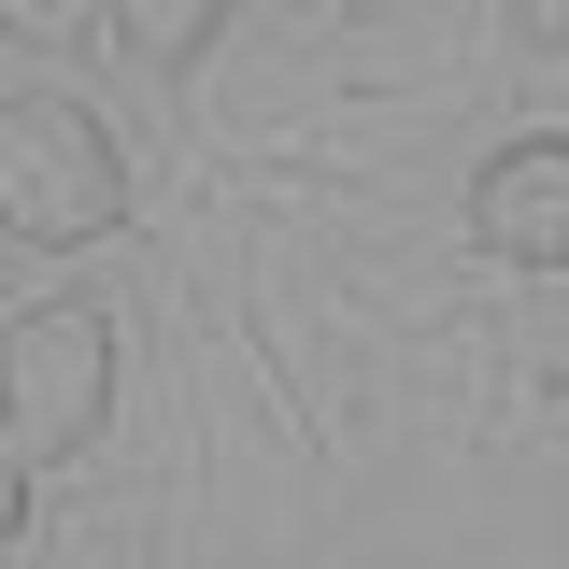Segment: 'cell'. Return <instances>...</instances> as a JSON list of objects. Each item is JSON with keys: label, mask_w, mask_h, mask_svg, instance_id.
<instances>
[{"label": "cell", "mask_w": 569, "mask_h": 569, "mask_svg": "<svg viewBox=\"0 0 569 569\" xmlns=\"http://www.w3.org/2000/svg\"><path fill=\"white\" fill-rule=\"evenodd\" d=\"M129 228V142L100 129L58 86H14L0 100V242L29 257H86Z\"/></svg>", "instance_id": "1"}, {"label": "cell", "mask_w": 569, "mask_h": 569, "mask_svg": "<svg viewBox=\"0 0 569 569\" xmlns=\"http://www.w3.org/2000/svg\"><path fill=\"white\" fill-rule=\"evenodd\" d=\"M100 427H114V313L100 299H29L0 328V441L29 470H71V456H100Z\"/></svg>", "instance_id": "2"}, {"label": "cell", "mask_w": 569, "mask_h": 569, "mask_svg": "<svg viewBox=\"0 0 569 569\" xmlns=\"http://www.w3.org/2000/svg\"><path fill=\"white\" fill-rule=\"evenodd\" d=\"M470 242L498 271H569V129H512L470 171Z\"/></svg>", "instance_id": "3"}, {"label": "cell", "mask_w": 569, "mask_h": 569, "mask_svg": "<svg viewBox=\"0 0 569 569\" xmlns=\"http://www.w3.org/2000/svg\"><path fill=\"white\" fill-rule=\"evenodd\" d=\"M100 29H114L157 86H186V71L213 58V29H228V0H100Z\"/></svg>", "instance_id": "4"}, {"label": "cell", "mask_w": 569, "mask_h": 569, "mask_svg": "<svg viewBox=\"0 0 569 569\" xmlns=\"http://www.w3.org/2000/svg\"><path fill=\"white\" fill-rule=\"evenodd\" d=\"M0 29H14V43H71V29H86V0H0Z\"/></svg>", "instance_id": "5"}, {"label": "cell", "mask_w": 569, "mask_h": 569, "mask_svg": "<svg viewBox=\"0 0 569 569\" xmlns=\"http://www.w3.org/2000/svg\"><path fill=\"white\" fill-rule=\"evenodd\" d=\"M14 527H29V456L0 441V556H14Z\"/></svg>", "instance_id": "6"}, {"label": "cell", "mask_w": 569, "mask_h": 569, "mask_svg": "<svg viewBox=\"0 0 569 569\" xmlns=\"http://www.w3.org/2000/svg\"><path fill=\"white\" fill-rule=\"evenodd\" d=\"M512 29H527L541 58H569V0H512Z\"/></svg>", "instance_id": "7"}]
</instances>
